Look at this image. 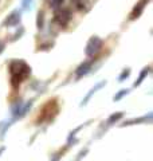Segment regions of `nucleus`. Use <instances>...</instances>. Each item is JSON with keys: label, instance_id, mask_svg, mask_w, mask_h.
I'll use <instances>...</instances> for the list:
<instances>
[{"label": "nucleus", "instance_id": "obj_1", "mask_svg": "<svg viewBox=\"0 0 153 161\" xmlns=\"http://www.w3.org/2000/svg\"><path fill=\"white\" fill-rule=\"evenodd\" d=\"M9 71H11V80L14 87H18L20 82H23L31 73V69L23 60H14L9 64Z\"/></svg>", "mask_w": 153, "mask_h": 161}, {"label": "nucleus", "instance_id": "obj_2", "mask_svg": "<svg viewBox=\"0 0 153 161\" xmlns=\"http://www.w3.org/2000/svg\"><path fill=\"white\" fill-rule=\"evenodd\" d=\"M102 46H104V42L101 40V38L93 36V38H91L89 42H88V46H86L85 53H86V55H88V57H93V55H95V54L102 48Z\"/></svg>", "mask_w": 153, "mask_h": 161}, {"label": "nucleus", "instance_id": "obj_3", "mask_svg": "<svg viewBox=\"0 0 153 161\" xmlns=\"http://www.w3.org/2000/svg\"><path fill=\"white\" fill-rule=\"evenodd\" d=\"M70 19H71V12L69 9H62V11H59V14L57 15V20L62 26H66Z\"/></svg>", "mask_w": 153, "mask_h": 161}, {"label": "nucleus", "instance_id": "obj_4", "mask_svg": "<svg viewBox=\"0 0 153 161\" xmlns=\"http://www.w3.org/2000/svg\"><path fill=\"white\" fill-rule=\"evenodd\" d=\"M19 22H20V14H19V11H14L7 18V20L4 22V24H6V26H9V27H15Z\"/></svg>", "mask_w": 153, "mask_h": 161}, {"label": "nucleus", "instance_id": "obj_5", "mask_svg": "<svg viewBox=\"0 0 153 161\" xmlns=\"http://www.w3.org/2000/svg\"><path fill=\"white\" fill-rule=\"evenodd\" d=\"M145 4H146V0H141V2L136 6V8L133 9V12H132V15H130V19H137L139 18L141 15V12H142V9H144V7H145Z\"/></svg>", "mask_w": 153, "mask_h": 161}, {"label": "nucleus", "instance_id": "obj_6", "mask_svg": "<svg viewBox=\"0 0 153 161\" xmlns=\"http://www.w3.org/2000/svg\"><path fill=\"white\" fill-rule=\"evenodd\" d=\"M90 64H91V62H83L81 66L78 67V70H76V77H83V75L86 74V73H89V70H90Z\"/></svg>", "mask_w": 153, "mask_h": 161}, {"label": "nucleus", "instance_id": "obj_7", "mask_svg": "<svg viewBox=\"0 0 153 161\" xmlns=\"http://www.w3.org/2000/svg\"><path fill=\"white\" fill-rule=\"evenodd\" d=\"M148 73H149V67L142 70V71H141V74H140V77H139V79H137V83H136V86H139V85L142 82V79H144V78L146 77V75H148Z\"/></svg>", "mask_w": 153, "mask_h": 161}, {"label": "nucleus", "instance_id": "obj_8", "mask_svg": "<svg viewBox=\"0 0 153 161\" xmlns=\"http://www.w3.org/2000/svg\"><path fill=\"white\" fill-rule=\"evenodd\" d=\"M63 3V0H48V4L53 8H55V7H59L60 4Z\"/></svg>", "mask_w": 153, "mask_h": 161}, {"label": "nucleus", "instance_id": "obj_9", "mask_svg": "<svg viewBox=\"0 0 153 161\" xmlns=\"http://www.w3.org/2000/svg\"><path fill=\"white\" fill-rule=\"evenodd\" d=\"M122 117V113H117V114H114V115H111V117L109 118V124H111V122H116L117 119H120Z\"/></svg>", "mask_w": 153, "mask_h": 161}, {"label": "nucleus", "instance_id": "obj_10", "mask_svg": "<svg viewBox=\"0 0 153 161\" xmlns=\"http://www.w3.org/2000/svg\"><path fill=\"white\" fill-rule=\"evenodd\" d=\"M22 2H23V7L24 8H30V7H31L32 0H22Z\"/></svg>", "mask_w": 153, "mask_h": 161}, {"label": "nucleus", "instance_id": "obj_11", "mask_svg": "<svg viewBox=\"0 0 153 161\" xmlns=\"http://www.w3.org/2000/svg\"><path fill=\"white\" fill-rule=\"evenodd\" d=\"M42 22H43V12L40 11L39 12V24H38L39 28H42Z\"/></svg>", "mask_w": 153, "mask_h": 161}, {"label": "nucleus", "instance_id": "obj_12", "mask_svg": "<svg viewBox=\"0 0 153 161\" xmlns=\"http://www.w3.org/2000/svg\"><path fill=\"white\" fill-rule=\"evenodd\" d=\"M126 93H128V90H121V93H120V94H117V95H116V99H120V98L122 97V95H125Z\"/></svg>", "mask_w": 153, "mask_h": 161}, {"label": "nucleus", "instance_id": "obj_13", "mask_svg": "<svg viewBox=\"0 0 153 161\" xmlns=\"http://www.w3.org/2000/svg\"><path fill=\"white\" fill-rule=\"evenodd\" d=\"M128 75H129V70H126V71H125V74H124V73H122V74L120 75V80H122V79H124V78H126V77H128Z\"/></svg>", "mask_w": 153, "mask_h": 161}]
</instances>
